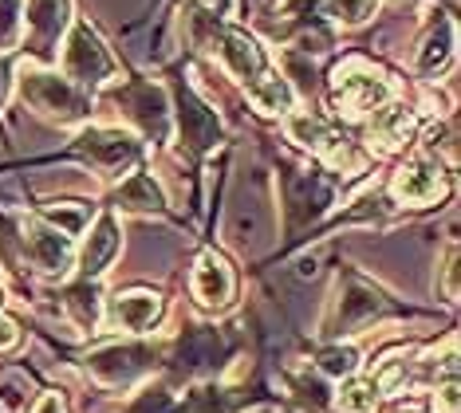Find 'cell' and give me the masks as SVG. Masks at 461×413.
Returning a JSON list of instances; mask_svg holds the SVG:
<instances>
[{
	"instance_id": "1",
	"label": "cell",
	"mask_w": 461,
	"mask_h": 413,
	"mask_svg": "<svg viewBox=\"0 0 461 413\" xmlns=\"http://www.w3.org/2000/svg\"><path fill=\"white\" fill-rule=\"evenodd\" d=\"M20 94L36 114H44L48 122L59 126H79L91 119V99L83 94V87H76L68 76H56V71H36L24 67L20 71Z\"/></svg>"
},
{
	"instance_id": "2",
	"label": "cell",
	"mask_w": 461,
	"mask_h": 413,
	"mask_svg": "<svg viewBox=\"0 0 461 413\" xmlns=\"http://www.w3.org/2000/svg\"><path fill=\"white\" fill-rule=\"evenodd\" d=\"M64 76L76 87H103V83L119 79V63L99 40V31L91 24H71L68 44H64Z\"/></svg>"
},
{
	"instance_id": "3",
	"label": "cell",
	"mask_w": 461,
	"mask_h": 413,
	"mask_svg": "<svg viewBox=\"0 0 461 413\" xmlns=\"http://www.w3.org/2000/svg\"><path fill=\"white\" fill-rule=\"evenodd\" d=\"M331 99L348 119H363L375 107H383L391 99V83H386L375 67H366L363 59H351L343 67H335L331 76Z\"/></svg>"
},
{
	"instance_id": "4",
	"label": "cell",
	"mask_w": 461,
	"mask_h": 413,
	"mask_svg": "<svg viewBox=\"0 0 461 413\" xmlns=\"http://www.w3.org/2000/svg\"><path fill=\"white\" fill-rule=\"evenodd\" d=\"M20 237H24V252L44 275H68L76 264V245L68 232H59L44 217H24L20 220Z\"/></svg>"
},
{
	"instance_id": "5",
	"label": "cell",
	"mask_w": 461,
	"mask_h": 413,
	"mask_svg": "<svg viewBox=\"0 0 461 413\" xmlns=\"http://www.w3.org/2000/svg\"><path fill=\"white\" fill-rule=\"evenodd\" d=\"M76 150L87 157L99 174L119 177L122 169H131L134 162H139L142 146H139V138L127 134V130H83L76 138Z\"/></svg>"
},
{
	"instance_id": "6",
	"label": "cell",
	"mask_w": 461,
	"mask_h": 413,
	"mask_svg": "<svg viewBox=\"0 0 461 413\" xmlns=\"http://www.w3.org/2000/svg\"><path fill=\"white\" fill-rule=\"evenodd\" d=\"M71 24V0H28L24 28H28V48L40 59H56L59 36Z\"/></svg>"
},
{
	"instance_id": "7",
	"label": "cell",
	"mask_w": 461,
	"mask_h": 413,
	"mask_svg": "<svg viewBox=\"0 0 461 413\" xmlns=\"http://www.w3.org/2000/svg\"><path fill=\"white\" fill-rule=\"evenodd\" d=\"M177 130H182V142L190 146L194 157L221 142V119H217V111L205 107L190 87L177 91Z\"/></svg>"
},
{
	"instance_id": "8",
	"label": "cell",
	"mask_w": 461,
	"mask_h": 413,
	"mask_svg": "<svg viewBox=\"0 0 461 413\" xmlns=\"http://www.w3.org/2000/svg\"><path fill=\"white\" fill-rule=\"evenodd\" d=\"M190 288H194V300L202 307H209V311H221V307L233 303V292H237L233 268H229L225 256H217V252H202L197 264H194Z\"/></svg>"
},
{
	"instance_id": "9",
	"label": "cell",
	"mask_w": 461,
	"mask_h": 413,
	"mask_svg": "<svg viewBox=\"0 0 461 413\" xmlns=\"http://www.w3.org/2000/svg\"><path fill=\"white\" fill-rule=\"evenodd\" d=\"M154 355L146 351V346H103L87 358V370L99 378V382L107 386H131L134 378H142L146 370H150Z\"/></svg>"
},
{
	"instance_id": "10",
	"label": "cell",
	"mask_w": 461,
	"mask_h": 413,
	"mask_svg": "<svg viewBox=\"0 0 461 413\" xmlns=\"http://www.w3.org/2000/svg\"><path fill=\"white\" fill-rule=\"evenodd\" d=\"M391 193L402 201V205H434V201L446 193V174H442V166L429 162V157H414V162H406V166L394 174Z\"/></svg>"
},
{
	"instance_id": "11",
	"label": "cell",
	"mask_w": 461,
	"mask_h": 413,
	"mask_svg": "<svg viewBox=\"0 0 461 413\" xmlns=\"http://www.w3.org/2000/svg\"><path fill=\"white\" fill-rule=\"evenodd\" d=\"M162 315V295L158 292H119L107 303V327L111 331H127V335H142L158 323Z\"/></svg>"
},
{
	"instance_id": "12",
	"label": "cell",
	"mask_w": 461,
	"mask_h": 413,
	"mask_svg": "<svg viewBox=\"0 0 461 413\" xmlns=\"http://www.w3.org/2000/svg\"><path fill=\"white\" fill-rule=\"evenodd\" d=\"M217 56H221V63L229 67V76L240 79V83H253L260 71L268 67L260 44L240 28H221L217 31Z\"/></svg>"
},
{
	"instance_id": "13",
	"label": "cell",
	"mask_w": 461,
	"mask_h": 413,
	"mask_svg": "<svg viewBox=\"0 0 461 413\" xmlns=\"http://www.w3.org/2000/svg\"><path fill=\"white\" fill-rule=\"evenodd\" d=\"M119 248H122L119 225H114L111 213H103L95 225H91L87 240H83V248H79V275L83 280H99V275L111 268V260L119 256Z\"/></svg>"
},
{
	"instance_id": "14",
	"label": "cell",
	"mask_w": 461,
	"mask_h": 413,
	"mask_svg": "<svg viewBox=\"0 0 461 413\" xmlns=\"http://www.w3.org/2000/svg\"><path fill=\"white\" fill-rule=\"evenodd\" d=\"M119 103L131 111V119L142 126L146 134L166 138V122H170V107H166V94L154 83H134L119 94Z\"/></svg>"
},
{
	"instance_id": "15",
	"label": "cell",
	"mask_w": 461,
	"mask_h": 413,
	"mask_svg": "<svg viewBox=\"0 0 461 413\" xmlns=\"http://www.w3.org/2000/svg\"><path fill=\"white\" fill-rule=\"evenodd\" d=\"M411 130H414L411 107H402V103H391V99H386L383 107H375L371 122H366V138H371V146H379L383 154L398 150V146L411 138Z\"/></svg>"
},
{
	"instance_id": "16",
	"label": "cell",
	"mask_w": 461,
	"mask_h": 413,
	"mask_svg": "<svg viewBox=\"0 0 461 413\" xmlns=\"http://www.w3.org/2000/svg\"><path fill=\"white\" fill-rule=\"evenodd\" d=\"M454 48H457V24H454V16H442V20H434L426 31V40H422V48H418V56H414V71L418 76H438V71L446 67L449 59H454Z\"/></svg>"
},
{
	"instance_id": "17",
	"label": "cell",
	"mask_w": 461,
	"mask_h": 413,
	"mask_svg": "<svg viewBox=\"0 0 461 413\" xmlns=\"http://www.w3.org/2000/svg\"><path fill=\"white\" fill-rule=\"evenodd\" d=\"M249 87V103L260 111V114H288L296 107V91H292V83L285 76H276V71H260L253 83H245Z\"/></svg>"
},
{
	"instance_id": "18",
	"label": "cell",
	"mask_w": 461,
	"mask_h": 413,
	"mask_svg": "<svg viewBox=\"0 0 461 413\" xmlns=\"http://www.w3.org/2000/svg\"><path fill=\"white\" fill-rule=\"evenodd\" d=\"M114 205H119L122 213H162L166 197L150 174H131L127 182L114 189Z\"/></svg>"
},
{
	"instance_id": "19",
	"label": "cell",
	"mask_w": 461,
	"mask_h": 413,
	"mask_svg": "<svg viewBox=\"0 0 461 413\" xmlns=\"http://www.w3.org/2000/svg\"><path fill=\"white\" fill-rule=\"evenodd\" d=\"M285 126H288V138L296 146H303V150H312V154H320L323 146L331 142V126L323 122V119H316L312 111H288L285 114Z\"/></svg>"
},
{
	"instance_id": "20",
	"label": "cell",
	"mask_w": 461,
	"mask_h": 413,
	"mask_svg": "<svg viewBox=\"0 0 461 413\" xmlns=\"http://www.w3.org/2000/svg\"><path fill=\"white\" fill-rule=\"evenodd\" d=\"M379 307H383L379 292L366 288L363 280H351V295H348V303L339 307V327H359L371 319V315H379Z\"/></svg>"
},
{
	"instance_id": "21",
	"label": "cell",
	"mask_w": 461,
	"mask_h": 413,
	"mask_svg": "<svg viewBox=\"0 0 461 413\" xmlns=\"http://www.w3.org/2000/svg\"><path fill=\"white\" fill-rule=\"evenodd\" d=\"M68 311L76 315V323L83 327V331H95L99 327V292H95V280H83L76 283V288L68 292Z\"/></svg>"
},
{
	"instance_id": "22",
	"label": "cell",
	"mask_w": 461,
	"mask_h": 413,
	"mask_svg": "<svg viewBox=\"0 0 461 413\" xmlns=\"http://www.w3.org/2000/svg\"><path fill=\"white\" fill-rule=\"evenodd\" d=\"M87 217H91V209L79 205V201H59V205L44 209V220H51V225L59 232H68V237H79V232L87 229Z\"/></svg>"
},
{
	"instance_id": "23",
	"label": "cell",
	"mask_w": 461,
	"mask_h": 413,
	"mask_svg": "<svg viewBox=\"0 0 461 413\" xmlns=\"http://www.w3.org/2000/svg\"><path fill=\"white\" fill-rule=\"evenodd\" d=\"M379 13V0H328V16L343 28H359Z\"/></svg>"
},
{
	"instance_id": "24",
	"label": "cell",
	"mask_w": 461,
	"mask_h": 413,
	"mask_svg": "<svg viewBox=\"0 0 461 413\" xmlns=\"http://www.w3.org/2000/svg\"><path fill=\"white\" fill-rule=\"evenodd\" d=\"M339 409L343 413H375V401H379V390L375 382H359V378H351V382L339 386Z\"/></svg>"
},
{
	"instance_id": "25",
	"label": "cell",
	"mask_w": 461,
	"mask_h": 413,
	"mask_svg": "<svg viewBox=\"0 0 461 413\" xmlns=\"http://www.w3.org/2000/svg\"><path fill=\"white\" fill-rule=\"evenodd\" d=\"M24 36V8L20 0H0V51L16 48Z\"/></svg>"
},
{
	"instance_id": "26",
	"label": "cell",
	"mask_w": 461,
	"mask_h": 413,
	"mask_svg": "<svg viewBox=\"0 0 461 413\" xmlns=\"http://www.w3.org/2000/svg\"><path fill=\"white\" fill-rule=\"evenodd\" d=\"M320 370L328 378H351L355 370H359V351H355V346H328V351L320 355Z\"/></svg>"
},
{
	"instance_id": "27",
	"label": "cell",
	"mask_w": 461,
	"mask_h": 413,
	"mask_svg": "<svg viewBox=\"0 0 461 413\" xmlns=\"http://www.w3.org/2000/svg\"><path fill=\"white\" fill-rule=\"evenodd\" d=\"M320 8H323V0H276V16H280V24L285 28L308 24V16L316 20Z\"/></svg>"
},
{
	"instance_id": "28",
	"label": "cell",
	"mask_w": 461,
	"mask_h": 413,
	"mask_svg": "<svg viewBox=\"0 0 461 413\" xmlns=\"http://www.w3.org/2000/svg\"><path fill=\"white\" fill-rule=\"evenodd\" d=\"M434 413H461V398H457V378H449V382L434 394Z\"/></svg>"
},
{
	"instance_id": "29",
	"label": "cell",
	"mask_w": 461,
	"mask_h": 413,
	"mask_svg": "<svg viewBox=\"0 0 461 413\" xmlns=\"http://www.w3.org/2000/svg\"><path fill=\"white\" fill-rule=\"evenodd\" d=\"M446 300H457V245H449L446 256Z\"/></svg>"
},
{
	"instance_id": "30",
	"label": "cell",
	"mask_w": 461,
	"mask_h": 413,
	"mask_svg": "<svg viewBox=\"0 0 461 413\" xmlns=\"http://www.w3.org/2000/svg\"><path fill=\"white\" fill-rule=\"evenodd\" d=\"M16 343H20V331H16V323L0 315V351H13Z\"/></svg>"
},
{
	"instance_id": "31",
	"label": "cell",
	"mask_w": 461,
	"mask_h": 413,
	"mask_svg": "<svg viewBox=\"0 0 461 413\" xmlns=\"http://www.w3.org/2000/svg\"><path fill=\"white\" fill-rule=\"evenodd\" d=\"M8 83H13V59L8 51H0V103L8 99Z\"/></svg>"
},
{
	"instance_id": "32",
	"label": "cell",
	"mask_w": 461,
	"mask_h": 413,
	"mask_svg": "<svg viewBox=\"0 0 461 413\" xmlns=\"http://www.w3.org/2000/svg\"><path fill=\"white\" fill-rule=\"evenodd\" d=\"M32 413H68V406H64V398H59V394H44Z\"/></svg>"
}]
</instances>
